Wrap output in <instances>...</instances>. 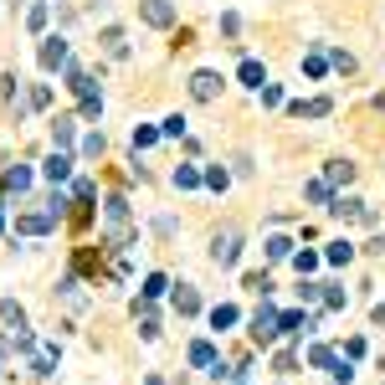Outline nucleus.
Listing matches in <instances>:
<instances>
[{"label": "nucleus", "mask_w": 385, "mask_h": 385, "mask_svg": "<svg viewBox=\"0 0 385 385\" xmlns=\"http://www.w3.org/2000/svg\"><path fill=\"white\" fill-rule=\"evenodd\" d=\"M103 216H108V247H134V221H129V201L124 195H108V206H103Z\"/></svg>", "instance_id": "obj_1"}, {"label": "nucleus", "mask_w": 385, "mask_h": 385, "mask_svg": "<svg viewBox=\"0 0 385 385\" xmlns=\"http://www.w3.org/2000/svg\"><path fill=\"white\" fill-rule=\"evenodd\" d=\"M211 257H216L221 268H236V257H242V236H236V231H221L216 242H211Z\"/></svg>", "instance_id": "obj_2"}, {"label": "nucleus", "mask_w": 385, "mask_h": 385, "mask_svg": "<svg viewBox=\"0 0 385 385\" xmlns=\"http://www.w3.org/2000/svg\"><path fill=\"white\" fill-rule=\"evenodd\" d=\"M329 211H334L339 221H365V227H375V211H370L365 201H354V195H344V201H334Z\"/></svg>", "instance_id": "obj_3"}, {"label": "nucleus", "mask_w": 385, "mask_h": 385, "mask_svg": "<svg viewBox=\"0 0 385 385\" xmlns=\"http://www.w3.org/2000/svg\"><path fill=\"white\" fill-rule=\"evenodd\" d=\"M277 334H283V329H277V313H272V309H257V318H252V339H257V344H272Z\"/></svg>", "instance_id": "obj_4"}, {"label": "nucleus", "mask_w": 385, "mask_h": 385, "mask_svg": "<svg viewBox=\"0 0 385 385\" xmlns=\"http://www.w3.org/2000/svg\"><path fill=\"white\" fill-rule=\"evenodd\" d=\"M42 67L47 72L67 67V42H62V36H47V42H42Z\"/></svg>", "instance_id": "obj_5"}, {"label": "nucleus", "mask_w": 385, "mask_h": 385, "mask_svg": "<svg viewBox=\"0 0 385 385\" xmlns=\"http://www.w3.org/2000/svg\"><path fill=\"white\" fill-rule=\"evenodd\" d=\"M216 92H221V77H216V72H195V77H190V98H195V103H211Z\"/></svg>", "instance_id": "obj_6"}, {"label": "nucleus", "mask_w": 385, "mask_h": 385, "mask_svg": "<svg viewBox=\"0 0 385 385\" xmlns=\"http://www.w3.org/2000/svg\"><path fill=\"white\" fill-rule=\"evenodd\" d=\"M139 16L149 21V26H170V21H175V6H170V0H144Z\"/></svg>", "instance_id": "obj_7"}, {"label": "nucleus", "mask_w": 385, "mask_h": 385, "mask_svg": "<svg viewBox=\"0 0 385 385\" xmlns=\"http://www.w3.org/2000/svg\"><path fill=\"white\" fill-rule=\"evenodd\" d=\"M98 42H103V51H108V57H113V62H124V57H129V36H124V31H118V26H108V31H103V36H98Z\"/></svg>", "instance_id": "obj_8"}, {"label": "nucleus", "mask_w": 385, "mask_h": 385, "mask_svg": "<svg viewBox=\"0 0 385 385\" xmlns=\"http://www.w3.org/2000/svg\"><path fill=\"white\" fill-rule=\"evenodd\" d=\"M329 108H334L329 98H313V103H293V118H324Z\"/></svg>", "instance_id": "obj_9"}, {"label": "nucleus", "mask_w": 385, "mask_h": 385, "mask_svg": "<svg viewBox=\"0 0 385 385\" xmlns=\"http://www.w3.org/2000/svg\"><path fill=\"white\" fill-rule=\"evenodd\" d=\"M190 365H201V370H216V350L201 339V344H190Z\"/></svg>", "instance_id": "obj_10"}, {"label": "nucleus", "mask_w": 385, "mask_h": 385, "mask_svg": "<svg viewBox=\"0 0 385 385\" xmlns=\"http://www.w3.org/2000/svg\"><path fill=\"white\" fill-rule=\"evenodd\" d=\"M16 231H31V236H42V231H51V216L42 211V216H21L16 221Z\"/></svg>", "instance_id": "obj_11"}, {"label": "nucleus", "mask_w": 385, "mask_h": 385, "mask_svg": "<svg viewBox=\"0 0 385 385\" xmlns=\"http://www.w3.org/2000/svg\"><path fill=\"white\" fill-rule=\"evenodd\" d=\"M67 170H72V159L62 154V149H57V154L47 159V180H67Z\"/></svg>", "instance_id": "obj_12"}, {"label": "nucleus", "mask_w": 385, "mask_h": 385, "mask_svg": "<svg viewBox=\"0 0 385 385\" xmlns=\"http://www.w3.org/2000/svg\"><path fill=\"white\" fill-rule=\"evenodd\" d=\"M354 180V165L350 159H334V165H329V185H350Z\"/></svg>", "instance_id": "obj_13"}, {"label": "nucleus", "mask_w": 385, "mask_h": 385, "mask_svg": "<svg viewBox=\"0 0 385 385\" xmlns=\"http://www.w3.org/2000/svg\"><path fill=\"white\" fill-rule=\"evenodd\" d=\"M175 309H180V313H195V309H201V293L180 283V293H175Z\"/></svg>", "instance_id": "obj_14"}, {"label": "nucleus", "mask_w": 385, "mask_h": 385, "mask_svg": "<svg viewBox=\"0 0 385 385\" xmlns=\"http://www.w3.org/2000/svg\"><path fill=\"white\" fill-rule=\"evenodd\" d=\"M242 83H247V88H262V83H268V72H262V62H242Z\"/></svg>", "instance_id": "obj_15"}, {"label": "nucleus", "mask_w": 385, "mask_h": 385, "mask_svg": "<svg viewBox=\"0 0 385 385\" xmlns=\"http://www.w3.org/2000/svg\"><path fill=\"white\" fill-rule=\"evenodd\" d=\"M51 139H57V149H67L72 144V118H57V124H51Z\"/></svg>", "instance_id": "obj_16"}, {"label": "nucleus", "mask_w": 385, "mask_h": 385, "mask_svg": "<svg viewBox=\"0 0 385 385\" xmlns=\"http://www.w3.org/2000/svg\"><path fill=\"white\" fill-rule=\"evenodd\" d=\"M268 257H272V262L293 257V242H288V236H272V242H268Z\"/></svg>", "instance_id": "obj_17"}, {"label": "nucleus", "mask_w": 385, "mask_h": 385, "mask_svg": "<svg viewBox=\"0 0 385 385\" xmlns=\"http://www.w3.org/2000/svg\"><path fill=\"white\" fill-rule=\"evenodd\" d=\"M231 324H236V309H231V303H221V309L211 313V329H231Z\"/></svg>", "instance_id": "obj_18"}, {"label": "nucleus", "mask_w": 385, "mask_h": 385, "mask_svg": "<svg viewBox=\"0 0 385 385\" xmlns=\"http://www.w3.org/2000/svg\"><path fill=\"white\" fill-rule=\"evenodd\" d=\"M6 185H10V190H26V185H31V170H6Z\"/></svg>", "instance_id": "obj_19"}, {"label": "nucleus", "mask_w": 385, "mask_h": 385, "mask_svg": "<svg viewBox=\"0 0 385 385\" xmlns=\"http://www.w3.org/2000/svg\"><path fill=\"white\" fill-rule=\"evenodd\" d=\"M175 185H180V190H195V185H201V175H195L190 165H180V170H175Z\"/></svg>", "instance_id": "obj_20"}, {"label": "nucleus", "mask_w": 385, "mask_h": 385, "mask_svg": "<svg viewBox=\"0 0 385 385\" xmlns=\"http://www.w3.org/2000/svg\"><path fill=\"white\" fill-rule=\"evenodd\" d=\"M350 257H354V247H350V242H334V247H329V262H339V268H344Z\"/></svg>", "instance_id": "obj_21"}, {"label": "nucleus", "mask_w": 385, "mask_h": 385, "mask_svg": "<svg viewBox=\"0 0 385 385\" xmlns=\"http://www.w3.org/2000/svg\"><path fill=\"white\" fill-rule=\"evenodd\" d=\"M298 298L303 303H318V298H324V283H298Z\"/></svg>", "instance_id": "obj_22"}, {"label": "nucleus", "mask_w": 385, "mask_h": 385, "mask_svg": "<svg viewBox=\"0 0 385 385\" xmlns=\"http://www.w3.org/2000/svg\"><path fill=\"white\" fill-rule=\"evenodd\" d=\"M206 185H211V190H227V170L211 165V170H206Z\"/></svg>", "instance_id": "obj_23"}, {"label": "nucleus", "mask_w": 385, "mask_h": 385, "mask_svg": "<svg viewBox=\"0 0 385 385\" xmlns=\"http://www.w3.org/2000/svg\"><path fill=\"white\" fill-rule=\"evenodd\" d=\"M247 288H252V293H268L272 283H268V272H247Z\"/></svg>", "instance_id": "obj_24"}, {"label": "nucleus", "mask_w": 385, "mask_h": 385, "mask_svg": "<svg viewBox=\"0 0 385 385\" xmlns=\"http://www.w3.org/2000/svg\"><path fill=\"white\" fill-rule=\"evenodd\" d=\"M72 195H77V201H92V195H98V185H92V180H77Z\"/></svg>", "instance_id": "obj_25"}, {"label": "nucleus", "mask_w": 385, "mask_h": 385, "mask_svg": "<svg viewBox=\"0 0 385 385\" xmlns=\"http://www.w3.org/2000/svg\"><path fill=\"white\" fill-rule=\"evenodd\" d=\"M26 26H31V31H42V26H47V6H31V16H26Z\"/></svg>", "instance_id": "obj_26"}, {"label": "nucleus", "mask_w": 385, "mask_h": 385, "mask_svg": "<svg viewBox=\"0 0 385 385\" xmlns=\"http://www.w3.org/2000/svg\"><path fill=\"white\" fill-rule=\"evenodd\" d=\"M221 31L236 36V31H242V16H236V10H227V16H221Z\"/></svg>", "instance_id": "obj_27"}, {"label": "nucleus", "mask_w": 385, "mask_h": 385, "mask_svg": "<svg viewBox=\"0 0 385 385\" xmlns=\"http://www.w3.org/2000/svg\"><path fill=\"white\" fill-rule=\"evenodd\" d=\"M257 92H262V103H268V108H277V103H283V92H277V88H272V83H262V88H257Z\"/></svg>", "instance_id": "obj_28"}, {"label": "nucleus", "mask_w": 385, "mask_h": 385, "mask_svg": "<svg viewBox=\"0 0 385 385\" xmlns=\"http://www.w3.org/2000/svg\"><path fill=\"white\" fill-rule=\"evenodd\" d=\"M293 268H298V272H313V268H318V257H313V252H298Z\"/></svg>", "instance_id": "obj_29"}, {"label": "nucleus", "mask_w": 385, "mask_h": 385, "mask_svg": "<svg viewBox=\"0 0 385 385\" xmlns=\"http://www.w3.org/2000/svg\"><path fill=\"white\" fill-rule=\"evenodd\" d=\"M159 134H154V129H134V149H149V144H154Z\"/></svg>", "instance_id": "obj_30"}, {"label": "nucleus", "mask_w": 385, "mask_h": 385, "mask_svg": "<svg viewBox=\"0 0 385 385\" xmlns=\"http://www.w3.org/2000/svg\"><path fill=\"white\" fill-rule=\"evenodd\" d=\"M83 154L98 159V154H103V134H88V139H83Z\"/></svg>", "instance_id": "obj_31"}, {"label": "nucleus", "mask_w": 385, "mask_h": 385, "mask_svg": "<svg viewBox=\"0 0 385 385\" xmlns=\"http://www.w3.org/2000/svg\"><path fill=\"white\" fill-rule=\"evenodd\" d=\"M159 293H165V277H159V272H154V277H149V283H144V298H159Z\"/></svg>", "instance_id": "obj_32"}, {"label": "nucleus", "mask_w": 385, "mask_h": 385, "mask_svg": "<svg viewBox=\"0 0 385 385\" xmlns=\"http://www.w3.org/2000/svg\"><path fill=\"white\" fill-rule=\"evenodd\" d=\"M51 103V88H31V108H47Z\"/></svg>", "instance_id": "obj_33"}]
</instances>
